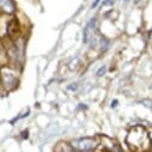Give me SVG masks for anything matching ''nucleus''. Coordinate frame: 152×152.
<instances>
[{
    "label": "nucleus",
    "mask_w": 152,
    "mask_h": 152,
    "mask_svg": "<svg viewBox=\"0 0 152 152\" xmlns=\"http://www.w3.org/2000/svg\"><path fill=\"white\" fill-rule=\"evenodd\" d=\"M72 147L77 151H82V152H86L92 150L96 146V142L94 139L91 138H82V139H77L72 141Z\"/></svg>",
    "instance_id": "nucleus-1"
},
{
    "label": "nucleus",
    "mask_w": 152,
    "mask_h": 152,
    "mask_svg": "<svg viewBox=\"0 0 152 152\" xmlns=\"http://www.w3.org/2000/svg\"><path fill=\"white\" fill-rule=\"evenodd\" d=\"M95 19H91L89 23H88V25L84 28V31H83V40H84V43H89V35H90V31L94 29V26H95Z\"/></svg>",
    "instance_id": "nucleus-2"
},
{
    "label": "nucleus",
    "mask_w": 152,
    "mask_h": 152,
    "mask_svg": "<svg viewBox=\"0 0 152 152\" xmlns=\"http://www.w3.org/2000/svg\"><path fill=\"white\" fill-rule=\"evenodd\" d=\"M105 71H107L105 66H102V67H101V68L98 69V72H97V75H98V77H102V75H104Z\"/></svg>",
    "instance_id": "nucleus-3"
},
{
    "label": "nucleus",
    "mask_w": 152,
    "mask_h": 152,
    "mask_svg": "<svg viewBox=\"0 0 152 152\" xmlns=\"http://www.w3.org/2000/svg\"><path fill=\"white\" fill-rule=\"evenodd\" d=\"M114 3V0H107V1H104L103 3V5L105 6V5H110V4H113Z\"/></svg>",
    "instance_id": "nucleus-4"
},
{
    "label": "nucleus",
    "mask_w": 152,
    "mask_h": 152,
    "mask_svg": "<svg viewBox=\"0 0 152 152\" xmlns=\"http://www.w3.org/2000/svg\"><path fill=\"white\" fill-rule=\"evenodd\" d=\"M116 104H118V99H114V101L111 102V108H115Z\"/></svg>",
    "instance_id": "nucleus-5"
},
{
    "label": "nucleus",
    "mask_w": 152,
    "mask_h": 152,
    "mask_svg": "<svg viewBox=\"0 0 152 152\" xmlns=\"http://www.w3.org/2000/svg\"><path fill=\"white\" fill-rule=\"evenodd\" d=\"M98 4H99V0H96V1H95V3L92 4V9H95V7H96V6L98 5Z\"/></svg>",
    "instance_id": "nucleus-6"
},
{
    "label": "nucleus",
    "mask_w": 152,
    "mask_h": 152,
    "mask_svg": "<svg viewBox=\"0 0 152 152\" xmlns=\"http://www.w3.org/2000/svg\"><path fill=\"white\" fill-rule=\"evenodd\" d=\"M68 90H77V84H74V86H68Z\"/></svg>",
    "instance_id": "nucleus-7"
},
{
    "label": "nucleus",
    "mask_w": 152,
    "mask_h": 152,
    "mask_svg": "<svg viewBox=\"0 0 152 152\" xmlns=\"http://www.w3.org/2000/svg\"><path fill=\"white\" fill-rule=\"evenodd\" d=\"M139 1H140V0H135V4H138Z\"/></svg>",
    "instance_id": "nucleus-8"
},
{
    "label": "nucleus",
    "mask_w": 152,
    "mask_h": 152,
    "mask_svg": "<svg viewBox=\"0 0 152 152\" xmlns=\"http://www.w3.org/2000/svg\"><path fill=\"white\" fill-rule=\"evenodd\" d=\"M125 1H128V0H125Z\"/></svg>",
    "instance_id": "nucleus-9"
}]
</instances>
